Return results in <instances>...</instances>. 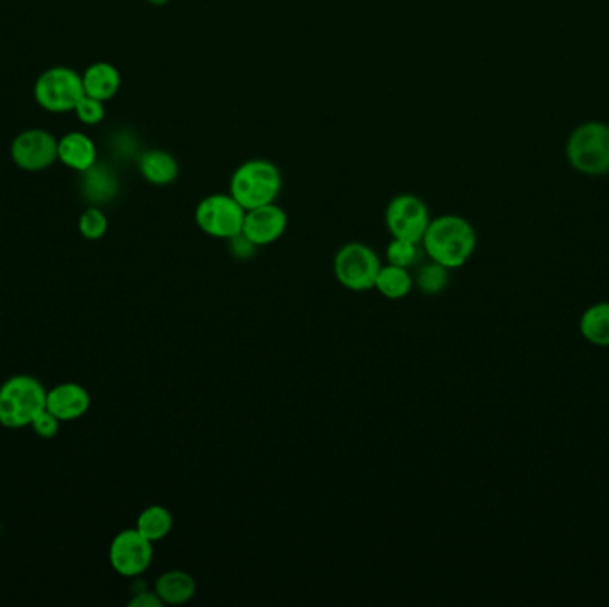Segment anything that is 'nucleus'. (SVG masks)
Masks as SVG:
<instances>
[{
  "label": "nucleus",
  "instance_id": "nucleus-1",
  "mask_svg": "<svg viewBox=\"0 0 609 607\" xmlns=\"http://www.w3.org/2000/svg\"><path fill=\"white\" fill-rule=\"evenodd\" d=\"M420 244L429 260L452 271L471 260L478 246V235L466 217L444 214L429 221Z\"/></svg>",
  "mask_w": 609,
  "mask_h": 607
},
{
  "label": "nucleus",
  "instance_id": "nucleus-2",
  "mask_svg": "<svg viewBox=\"0 0 609 607\" xmlns=\"http://www.w3.org/2000/svg\"><path fill=\"white\" fill-rule=\"evenodd\" d=\"M282 171L268 159H249L237 166L231 177L228 193L249 209L263 207L277 202L282 193Z\"/></svg>",
  "mask_w": 609,
  "mask_h": 607
},
{
  "label": "nucleus",
  "instance_id": "nucleus-3",
  "mask_svg": "<svg viewBox=\"0 0 609 607\" xmlns=\"http://www.w3.org/2000/svg\"><path fill=\"white\" fill-rule=\"evenodd\" d=\"M46 388L38 377L17 374L0 385V426L8 429L28 428L45 409Z\"/></svg>",
  "mask_w": 609,
  "mask_h": 607
},
{
  "label": "nucleus",
  "instance_id": "nucleus-4",
  "mask_svg": "<svg viewBox=\"0 0 609 607\" xmlns=\"http://www.w3.org/2000/svg\"><path fill=\"white\" fill-rule=\"evenodd\" d=\"M568 162L585 175L609 173V125L588 121L577 127L567 143Z\"/></svg>",
  "mask_w": 609,
  "mask_h": 607
},
{
  "label": "nucleus",
  "instance_id": "nucleus-5",
  "mask_svg": "<svg viewBox=\"0 0 609 607\" xmlns=\"http://www.w3.org/2000/svg\"><path fill=\"white\" fill-rule=\"evenodd\" d=\"M33 93L34 102L46 113H70L86 95L83 74L70 66H52L36 78Z\"/></svg>",
  "mask_w": 609,
  "mask_h": 607
},
{
  "label": "nucleus",
  "instance_id": "nucleus-6",
  "mask_svg": "<svg viewBox=\"0 0 609 607\" xmlns=\"http://www.w3.org/2000/svg\"><path fill=\"white\" fill-rule=\"evenodd\" d=\"M382 260L370 244L348 243L333 257V275L344 289L364 292L374 289Z\"/></svg>",
  "mask_w": 609,
  "mask_h": 607
},
{
  "label": "nucleus",
  "instance_id": "nucleus-7",
  "mask_svg": "<svg viewBox=\"0 0 609 607\" xmlns=\"http://www.w3.org/2000/svg\"><path fill=\"white\" fill-rule=\"evenodd\" d=\"M246 209L231 193L209 194L194 209V223L203 234L228 241L243 232Z\"/></svg>",
  "mask_w": 609,
  "mask_h": 607
},
{
  "label": "nucleus",
  "instance_id": "nucleus-8",
  "mask_svg": "<svg viewBox=\"0 0 609 607\" xmlns=\"http://www.w3.org/2000/svg\"><path fill=\"white\" fill-rule=\"evenodd\" d=\"M429 221L428 205L416 194H397L385 209V226L396 239L420 244Z\"/></svg>",
  "mask_w": 609,
  "mask_h": 607
},
{
  "label": "nucleus",
  "instance_id": "nucleus-9",
  "mask_svg": "<svg viewBox=\"0 0 609 607\" xmlns=\"http://www.w3.org/2000/svg\"><path fill=\"white\" fill-rule=\"evenodd\" d=\"M152 562L153 543L136 528L120 531L109 545V563L121 577L136 579L150 568Z\"/></svg>",
  "mask_w": 609,
  "mask_h": 607
},
{
  "label": "nucleus",
  "instance_id": "nucleus-10",
  "mask_svg": "<svg viewBox=\"0 0 609 607\" xmlns=\"http://www.w3.org/2000/svg\"><path fill=\"white\" fill-rule=\"evenodd\" d=\"M60 139L45 129H28L13 139L11 159L20 170L40 173L57 162Z\"/></svg>",
  "mask_w": 609,
  "mask_h": 607
},
{
  "label": "nucleus",
  "instance_id": "nucleus-11",
  "mask_svg": "<svg viewBox=\"0 0 609 607\" xmlns=\"http://www.w3.org/2000/svg\"><path fill=\"white\" fill-rule=\"evenodd\" d=\"M289 217L280 205L268 203L263 207L249 209L246 211L243 235H246L255 246H269L277 243L286 234Z\"/></svg>",
  "mask_w": 609,
  "mask_h": 607
},
{
  "label": "nucleus",
  "instance_id": "nucleus-12",
  "mask_svg": "<svg viewBox=\"0 0 609 607\" xmlns=\"http://www.w3.org/2000/svg\"><path fill=\"white\" fill-rule=\"evenodd\" d=\"M92 406L89 392L79 383L65 382L46 391L45 408L56 415L61 423H72L88 414Z\"/></svg>",
  "mask_w": 609,
  "mask_h": 607
},
{
  "label": "nucleus",
  "instance_id": "nucleus-13",
  "mask_svg": "<svg viewBox=\"0 0 609 607\" xmlns=\"http://www.w3.org/2000/svg\"><path fill=\"white\" fill-rule=\"evenodd\" d=\"M57 161L70 170L84 173L98 162L97 145L88 134L77 130L65 134L57 145Z\"/></svg>",
  "mask_w": 609,
  "mask_h": 607
},
{
  "label": "nucleus",
  "instance_id": "nucleus-14",
  "mask_svg": "<svg viewBox=\"0 0 609 607\" xmlns=\"http://www.w3.org/2000/svg\"><path fill=\"white\" fill-rule=\"evenodd\" d=\"M81 175H83L81 177V191H83L84 200H88L89 205L100 207L104 203L116 199L120 182H118L115 170H111L109 166L97 162Z\"/></svg>",
  "mask_w": 609,
  "mask_h": 607
},
{
  "label": "nucleus",
  "instance_id": "nucleus-15",
  "mask_svg": "<svg viewBox=\"0 0 609 607\" xmlns=\"http://www.w3.org/2000/svg\"><path fill=\"white\" fill-rule=\"evenodd\" d=\"M138 170L148 184L158 185V188L173 184L181 175V166L175 156H171L161 148H152L141 153L138 157Z\"/></svg>",
  "mask_w": 609,
  "mask_h": 607
},
{
  "label": "nucleus",
  "instance_id": "nucleus-16",
  "mask_svg": "<svg viewBox=\"0 0 609 607\" xmlns=\"http://www.w3.org/2000/svg\"><path fill=\"white\" fill-rule=\"evenodd\" d=\"M84 93L88 97L97 98L100 102H109L118 95L121 88V75L111 63L97 61L83 74Z\"/></svg>",
  "mask_w": 609,
  "mask_h": 607
},
{
  "label": "nucleus",
  "instance_id": "nucleus-17",
  "mask_svg": "<svg viewBox=\"0 0 609 607\" xmlns=\"http://www.w3.org/2000/svg\"><path fill=\"white\" fill-rule=\"evenodd\" d=\"M153 589L164 606H182L196 595V581L188 572L168 571L159 575Z\"/></svg>",
  "mask_w": 609,
  "mask_h": 607
},
{
  "label": "nucleus",
  "instance_id": "nucleus-18",
  "mask_svg": "<svg viewBox=\"0 0 609 607\" xmlns=\"http://www.w3.org/2000/svg\"><path fill=\"white\" fill-rule=\"evenodd\" d=\"M583 339L599 348H609V301L588 307L579 319Z\"/></svg>",
  "mask_w": 609,
  "mask_h": 607
},
{
  "label": "nucleus",
  "instance_id": "nucleus-19",
  "mask_svg": "<svg viewBox=\"0 0 609 607\" xmlns=\"http://www.w3.org/2000/svg\"><path fill=\"white\" fill-rule=\"evenodd\" d=\"M374 289L391 301L405 299L414 289V276L406 267L387 264V266H382V269H380Z\"/></svg>",
  "mask_w": 609,
  "mask_h": 607
},
{
  "label": "nucleus",
  "instance_id": "nucleus-20",
  "mask_svg": "<svg viewBox=\"0 0 609 607\" xmlns=\"http://www.w3.org/2000/svg\"><path fill=\"white\" fill-rule=\"evenodd\" d=\"M136 530L152 543L161 542L173 530V515L168 508L152 504L139 513Z\"/></svg>",
  "mask_w": 609,
  "mask_h": 607
},
{
  "label": "nucleus",
  "instance_id": "nucleus-21",
  "mask_svg": "<svg viewBox=\"0 0 609 607\" xmlns=\"http://www.w3.org/2000/svg\"><path fill=\"white\" fill-rule=\"evenodd\" d=\"M449 273L451 269L440 266V264L429 260L428 264H423L416 278H414V287L426 296H437L449 286Z\"/></svg>",
  "mask_w": 609,
  "mask_h": 607
},
{
  "label": "nucleus",
  "instance_id": "nucleus-22",
  "mask_svg": "<svg viewBox=\"0 0 609 607\" xmlns=\"http://www.w3.org/2000/svg\"><path fill=\"white\" fill-rule=\"evenodd\" d=\"M77 226H79V234L83 235L84 239L98 241L107 234L109 220H107L106 212L101 211L100 207L89 205L81 214Z\"/></svg>",
  "mask_w": 609,
  "mask_h": 607
},
{
  "label": "nucleus",
  "instance_id": "nucleus-23",
  "mask_svg": "<svg viewBox=\"0 0 609 607\" xmlns=\"http://www.w3.org/2000/svg\"><path fill=\"white\" fill-rule=\"evenodd\" d=\"M385 255H387L388 264L408 269L419 260V244L393 237V241L387 244Z\"/></svg>",
  "mask_w": 609,
  "mask_h": 607
},
{
  "label": "nucleus",
  "instance_id": "nucleus-24",
  "mask_svg": "<svg viewBox=\"0 0 609 607\" xmlns=\"http://www.w3.org/2000/svg\"><path fill=\"white\" fill-rule=\"evenodd\" d=\"M104 104H106V102H100L97 100V98L84 95L74 109L75 115H77V120H79L81 124L89 125V127L101 124L104 118H106V106H104Z\"/></svg>",
  "mask_w": 609,
  "mask_h": 607
},
{
  "label": "nucleus",
  "instance_id": "nucleus-25",
  "mask_svg": "<svg viewBox=\"0 0 609 607\" xmlns=\"http://www.w3.org/2000/svg\"><path fill=\"white\" fill-rule=\"evenodd\" d=\"M31 428H33L38 437L54 438L57 433H60L61 420L57 419L56 415L45 408L34 417L33 423H31Z\"/></svg>",
  "mask_w": 609,
  "mask_h": 607
},
{
  "label": "nucleus",
  "instance_id": "nucleus-26",
  "mask_svg": "<svg viewBox=\"0 0 609 607\" xmlns=\"http://www.w3.org/2000/svg\"><path fill=\"white\" fill-rule=\"evenodd\" d=\"M226 243H228L231 254L239 258V260H248V258L254 257V255L257 254V248H259V246H255L246 235H243V232L237 234L236 237L226 241Z\"/></svg>",
  "mask_w": 609,
  "mask_h": 607
},
{
  "label": "nucleus",
  "instance_id": "nucleus-27",
  "mask_svg": "<svg viewBox=\"0 0 609 607\" xmlns=\"http://www.w3.org/2000/svg\"><path fill=\"white\" fill-rule=\"evenodd\" d=\"M162 603L159 595L156 594V589H139L135 592V597L130 598L129 607H162Z\"/></svg>",
  "mask_w": 609,
  "mask_h": 607
},
{
  "label": "nucleus",
  "instance_id": "nucleus-28",
  "mask_svg": "<svg viewBox=\"0 0 609 607\" xmlns=\"http://www.w3.org/2000/svg\"><path fill=\"white\" fill-rule=\"evenodd\" d=\"M148 4L158 6V8H161V6L170 4L171 0H147Z\"/></svg>",
  "mask_w": 609,
  "mask_h": 607
},
{
  "label": "nucleus",
  "instance_id": "nucleus-29",
  "mask_svg": "<svg viewBox=\"0 0 609 607\" xmlns=\"http://www.w3.org/2000/svg\"><path fill=\"white\" fill-rule=\"evenodd\" d=\"M0 534H2V522H0Z\"/></svg>",
  "mask_w": 609,
  "mask_h": 607
}]
</instances>
